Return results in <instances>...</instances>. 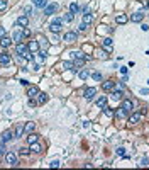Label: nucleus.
Instances as JSON below:
<instances>
[{"label": "nucleus", "mask_w": 149, "mask_h": 170, "mask_svg": "<svg viewBox=\"0 0 149 170\" xmlns=\"http://www.w3.org/2000/svg\"><path fill=\"white\" fill-rule=\"evenodd\" d=\"M73 16H75V14H65V16H63V22H71L73 20Z\"/></svg>", "instance_id": "obj_28"}, {"label": "nucleus", "mask_w": 149, "mask_h": 170, "mask_svg": "<svg viewBox=\"0 0 149 170\" xmlns=\"http://www.w3.org/2000/svg\"><path fill=\"white\" fill-rule=\"evenodd\" d=\"M15 49H17V53H19V56H27L29 53H31V51H29V48H27V46H24L22 43H20V44H17Z\"/></svg>", "instance_id": "obj_1"}, {"label": "nucleus", "mask_w": 149, "mask_h": 170, "mask_svg": "<svg viewBox=\"0 0 149 170\" xmlns=\"http://www.w3.org/2000/svg\"><path fill=\"white\" fill-rule=\"evenodd\" d=\"M10 56H8L7 53H2V55H0V65L2 66H7V65H10Z\"/></svg>", "instance_id": "obj_5"}, {"label": "nucleus", "mask_w": 149, "mask_h": 170, "mask_svg": "<svg viewBox=\"0 0 149 170\" xmlns=\"http://www.w3.org/2000/svg\"><path fill=\"white\" fill-rule=\"evenodd\" d=\"M32 4L36 5L37 9H44L48 5V0H32Z\"/></svg>", "instance_id": "obj_16"}, {"label": "nucleus", "mask_w": 149, "mask_h": 170, "mask_svg": "<svg viewBox=\"0 0 149 170\" xmlns=\"http://www.w3.org/2000/svg\"><path fill=\"white\" fill-rule=\"evenodd\" d=\"M112 99H113V101H119V99H122V92H120V90H115V89H113Z\"/></svg>", "instance_id": "obj_26"}, {"label": "nucleus", "mask_w": 149, "mask_h": 170, "mask_svg": "<svg viewBox=\"0 0 149 170\" xmlns=\"http://www.w3.org/2000/svg\"><path fill=\"white\" fill-rule=\"evenodd\" d=\"M0 10H7V0H0Z\"/></svg>", "instance_id": "obj_36"}, {"label": "nucleus", "mask_w": 149, "mask_h": 170, "mask_svg": "<svg viewBox=\"0 0 149 170\" xmlns=\"http://www.w3.org/2000/svg\"><path fill=\"white\" fill-rule=\"evenodd\" d=\"M36 141H37V136H36L34 133H31V134L27 136V143L31 145V143H36Z\"/></svg>", "instance_id": "obj_27"}, {"label": "nucleus", "mask_w": 149, "mask_h": 170, "mask_svg": "<svg viewBox=\"0 0 149 170\" xmlns=\"http://www.w3.org/2000/svg\"><path fill=\"white\" fill-rule=\"evenodd\" d=\"M12 138H14V133H12V131H5V133L4 134H2V138H0V143H2V145H4V143H7V141H10V140H12Z\"/></svg>", "instance_id": "obj_3"}, {"label": "nucleus", "mask_w": 149, "mask_h": 170, "mask_svg": "<svg viewBox=\"0 0 149 170\" xmlns=\"http://www.w3.org/2000/svg\"><path fill=\"white\" fill-rule=\"evenodd\" d=\"M132 107H134V104L130 101H122V109L125 111V112H130L132 111Z\"/></svg>", "instance_id": "obj_10"}, {"label": "nucleus", "mask_w": 149, "mask_h": 170, "mask_svg": "<svg viewBox=\"0 0 149 170\" xmlns=\"http://www.w3.org/2000/svg\"><path fill=\"white\" fill-rule=\"evenodd\" d=\"M92 20H93L92 14H85V16H83V22H85V24H90Z\"/></svg>", "instance_id": "obj_29"}, {"label": "nucleus", "mask_w": 149, "mask_h": 170, "mask_svg": "<svg viewBox=\"0 0 149 170\" xmlns=\"http://www.w3.org/2000/svg\"><path fill=\"white\" fill-rule=\"evenodd\" d=\"M76 39H78L76 33H66L65 34V41H66V43H73V41H76Z\"/></svg>", "instance_id": "obj_9"}, {"label": "nucleus", "mask_w": 149, "mask_h": 170, "mask_svg": "<svg viewBox=\"0 0 149 170\" xmlns=\"http://www.w3.org/2000/svg\"><path fill=\"white\" fill-rule=\"evenodd\" d=\"M113 87H115V82H112V80L103 82V83H102V89H103V90H112Z\"/></svg>", "instance_id": "obj_14"}, {"label": "nucleus", "mask_w": 149, "mask_h": 170, "mask_svg": "<svg viewBox=\"0 0 149 170\" xmlns=\"http://www.w3.org/2000/svg\"><path fill=\"white\" fill-rule=\"evenodd\" d=\"M22 34H24V36H31V31H29V29H24V31H22Z\"/></svg>", "instance_id": "obj_44"}, {"label": "nucleus", "mask_w": 149, "mask_h": 170, "mask_svg": "<svg viewBox=\"0 0 149 170\" xmlns=\"http://www.w3.org/2000/svg\"><path fill=\"white\" fill-rule=\"evenodd\" d=\"M59 165H61L59 162H51V163H49V167H52V168H58Z\"/></svg>", "instance_id": "obj_39"}, {"label": "nucleus", "mask_w": 149, "mask_h": 170, "mask_svg": "<svg viewBox=\"0 0 149 170\" xmlns=\"http://www.w3.org/2000/svg\"><path fill=\"white\" fill-rule=\"evenodd\" d=\"M125 114H127V112H125V111H124V109H122V107H120V109H117L115 116H117V118H124Z\"/></svg>", "instance_id": "obj_32"}, {"label": "nucleus", "mask_w": 149, "mask_h": 170, "mask_svg": "<svg viewBox=\"0 0 149 170\" xmlns=\"http://www.w3.org/2000/svg\"><path fill=\"white\" fill-rule=\"evenodd\" d=\"M63 66H65L66 70H76V68H75V65H73L71 61H65V63H63Z\"/></svg>", "instance_id": "obj_30"}, {"label": "nucleus", "mask_w": 149, "mask_h": 170, "mask_svg": "<svg viewBox=\"0 0 149 170\" xmlns=\"http://www.w3.org/2000/svg\"><path fill=\"white\" fill-rule=\"evenodd\" d=\"M115 22L117 24H125V22H127V16H125V14H119V16L115 17Z\"/></svg>", "instance_id": "obj_18"}, {"label": "nucleus", "mask_w": 149, "mask_h": 170, "mask_svg": "<svg viewBox=\"0 0 149 170\" xmlns=\"http://www.w3.org/2000/svg\"><path fill=\"white\" fill-rule=\"evenodd\" d=\"M0 145H2V143H0Z\"/></svg>", "instance_id": "obj_50"}, {"label": "nucleus", "mask_w": 149, "mask_h": 170, "mask_svg": "<svg viewBox=\"0 0 149 170\" xmlns=\"http://www.w3.org/2000/svg\"><path fill=\"white\" fill-rule=\"evenodd\" d=\"M103 44L107 46V48H110V46H112V37H105V39H103Z\"/></svg>", "instance_id": "obj_34"}, {"label": "nucleus", "mask_w": 149, "mask_h": 170, "mask_svg": "<svg viewBox=\"0 0 149 170\" xmlns=\"http://www.w3.org/2000/svg\"><path fill=\"white\" fill-rule=\"evenodd\" d=\"M144 16L146 14H142V12H134L132 16H130V20H132V22H141V20L144 19Z\"/></svg>", "instance_id": "obj_7"}, {"label": "nucleus", "mask_w": 149, "mask_h": 170, "mask_svg": "<svg viewBox=\"0 0 149 170\" xmlns=\"http://www.w3.org/2000/svg\"><path fill=\"white\" fill-rule=\"evenodd\" d=\"M5 162H7L8 165H19V163H17V157L14 153H7V155H5Z\"/></svg>", "instance_id": "obj_4"}, {"label": "nucleus", "mask_w": 149, "mask_h": 170, "mask_svg": "<svg viewBox=\"0 0 149 170\" xmlns=\"http://www.w3.org/2000/svg\"><path fill=\"white\" fill-rule=\"evenodd\" d=\"M105 105H107V97H103V95H102V97L97 101V107H102V109H103Z\"/></svg>", "instance_id": "obj_24"}, {"label": "nucleus", "mask_w": 149, "mask_h": 170, "mask_svg": "<svg viewBox=\"0 0 149 170\" xmlns=\"http://www.w3.org/2000/svg\"><path fill=\"white\" fill-rule=\"evenodd\" d=\"M88 77H90V73L86 72V70H83V72H80V78H81V80H86Z\"/></svg>", "instance_id": "obj_31"}, {"label": "nucleus", "mask_w": 149, "mask_h": 170, "mask_svg": "<svg viewBox=\"0 0 149 170\" xmlns=\"http://www.w3.org/2000/svg\"><path fill=\"white\" fill-rule=\"evenodd\" d=\"M69 12H71V14H78V12H80V7H78L76 2H73V4L69 5Z\"/></svg>", "instance_id": "obj_25"}, {"label": "nucleus", "mask_w": 149, "mask_h": 170, "mask_svg": "<svg viewBox=\"0 0 149 170\" xmlns=\"http://www.w3.org/2000/svg\"><path fill=\"white\" fill-rule=\"evenodd\" d=\"M27 24H29L27 16H20L19 19H17V26H20V27H27Z\"/></svg>", "instance_id": "obj_8"}, {"label": "nucleus", "mask_w": 149, "mask_h": 170, "mask_svg": "<svg viewBox=\"0 0 149 170\" xmlns=\"http://www.w3.org/2000/svg\"><path fill=\"white\" fill-rule=\"evenodd\" d=\"M20 153H22V155H29V153H31V148H29V150H27V148H20Z\"/></svg>", "instance_id": "obj_37"}, {"label": "nucleus", "mask_w": 149, "mask_h": 170, "mask_svg": "<svg viewBox=\"0 0 149 170\" xmlns=\"http://www.w3.org/2000/svg\"><path fill=\"white\" fill-rule=\"evenodd\" d=\"M95 92H97V90L93 89V87H90V89H85V97H86V99L90 101V99H93V95H95Z\"/></svg>", "instance_id": "obj_15"}, {"label": "nucleus", "mask_w": 149, "mask_h": 170, "mask_svg": "<svg viewBox=\"0 0 149 170\" xmlns=\"http://www.w3.org/2000/svg\"><path fill=\"white\" fill-rule=\"evenodd\" d=\"M49 31H51V33H54V34H58L61 31V24L59 22H52L51 26H49Z\"/></svg>", "instance_id": "obj_13"}, {"label": "nucleus", "mask_w": 149, "mask_h": 170, "mask_svg": "<svg viewBox=\"0 0 149 170\" xmlns=\"http://www.w3.org/2000/svg\"><path fill=\"white\" fill-rule=\"evenodd\" d=\"M22 37H24V34L20 33V31H15V33H14V36H12V41H14V43H17V44H20Z\"/></svg>", "instance_id": "obj_11"}, {"label": "nucleus", "mask_w": 149, "mask_h": 170, "mask_svg": "<svg viewBox=\"0 0 149 170\" xmlns=\"http://www.w3.org/2000/svg\"><path fill=\"white\" fill-rule=\"evenodd\" d=\"M147 7H149V4H147Z\"/></svg>", "instance_id": "obj_48"}, {"label": "nucleus", "mask_w": 149, "mask_h": 170, "mask_svg": "<svg viewBox=\"0 0 149 170\" xmlns=\"http://www.w3.org/2000/svg\"><path fill=\"white\" fill-rule=\"evenodd\" d=\"M5 33H7V31H5V27H0V37H4Z\"/></svg>", "instance_id": "obj_42"}, {"label": "nucleus", "mask_w": 149, "mask_h": 170, "mask_svg": "<svg viewBox=\"0 0 149 170\" xmlns=\"http://www.w3.org/2000/svg\"><path fill=\"white\" fill-rule=\"evenodd\" d=\"M139 165L146 167V165H147V158H142V160H141V163H139Z\"/></svg>", "instance_id": "obj_43"}, {"label": "nucleus", "mask_w": 149, "mask_h": 170, "mask_svg": "<svg viewBox=\"0 0 149 170\" xmlns=\"http://www.w3.org/2000/svg\"><path fill=\"white\" fill-rule=\"evenodd\" d=\"M86 27H88V24L81 22V24H80V27H78V29H80V31H86Z\"/></svg>", "instance_id": "obj_38"}, {"label": "nucleus", "mask_w": 149, "mask_h": 170, "mask_svg": "<svg viewBox=\"0 0 149 170\" xmlns=\"http://www.w3.org/2000/svg\"><path fill=\"white\" fill-rule=\"evenodd\" d=\"M24 14L27 16V14H31V7H24Z\"/></svg>", "instance_id": "obj_46"}, {"label": "nucleus", "mask_w": 149, "mask_h": 170, "mask_svg": "<svg viewBox=\"0 0 149 170\" xmlns=\"http://www.w3.org/2000/svg\"><path fill=\"white\" fill-rule=\"evenodd\" d=\"M92 77H93V80H102V73H98V72H95V73H92Z\"/></svg>", "instance_id": "obj_35"}, {"label": "nucleus", "mask_w": 149, "mask_h": 170, "mask_svg": "<svg viewBox=\"0 0 149 170\" xmlns=\"http://www.w3.org/2000/svg\"><path fill=\"white\" fill-rule=\"evenodd\" d=\"M71 55H73L75 58H76V60H88V56H85V55H83L81 51H73Z\"/></svg>", "instance_id": "obj_20"}, {"label": "nucleus", "mask_w": 149, "mask_h": 170, "mask_svg": "<svg viewBox=\"0 0 149 170\" xmlns=\"http://www.w3.org/2000/svg\"><path fill=\"white\" fill-rule=\"evenodd\" d=\"M27 48H29L31 53H36V51H39V43H37V41H31Z\"/></svg>", "instance_id": "obj_12"}, {"label": "nucleus", "mask_w": 149, "mask_h": 170, "mask_svg": "<svg viewBox=\"0 0 149 170\" xmlns=\"http://www.w3.org/2000/svg\"><path fill=\"white\" fill-rule=\"evenodd\" d=\"M46 101H48V95L46 94H39V104H44Z\"/></svg>", "instance_id": "obj_33"}, {"label": "nucleus", "mask_w": 149, "mask_h": 170, "mask_svg": "<svg viewBox=\"0 0 149 170\" xmlns=\"http://www.w3.org/2000/svg\"><path fill=\"white\" fill-rule=\"evenodd\" d=\"M39 56L41 58H46V56H48V53H46V51H39Z\"/></svg>", "instance_id": "obj_45"}, {"label": "nucleus", "mask_w": 149, "mask_h": 170, "mask_svg": "<svg viewBox=\"0 0 149 170\" xmlns=\"http://www.w3.org/2000/svg\"><path fill=\"white\" fill-rule=\"evenodd\" d=\"M147 83H149V80H147Z\"/></svg>", "instance_id": "obj_49"}, {"label": "nucleus", "mask_w": 149, "mask_h": 170, "mask_svg": "<svg viewBox=\"0 0 149 170\" xmlns=\"http://www.w3.org/2000/svg\"><path fill=\"white\" fill-rule=\"evenodd\" d=\"M58 10V4H49L44 7V14L46 16H51V14H54Z\"/></svg>", "instance_id": "obj_2"}, {"label": "nucleus", "mask_w": 149, "mask_h": 170, "mask_svg": "<svg viewBox=\"0 0 149 170\" xmlns=\"http://www.w3.org/2000/svg\"><path fill=\"white\" fill-rule=\"evenodd\" d=\"M139 119H141V114H139V112H136V114H132V116L129 118V122L136 124V122H139Z\"/></svg>", "instance_id": "obj_22"}, {"label": "nucleus", "mask_w": 149, "mask_h": 170, "mask_svg": "<svg viewBox=\"0 0 149 170\" xmlns=\"http://www.w3.org/2000/svg\"><path fill=\"white\" fill-rule=\"evenodd\" d=\"M98 56H100V58H107V53H103V51H100V53H98Z\"/></svg>", "instance_id": "obj_47"}, {"label": "nucleus", "mask_w": 149, "mask_h": 170, "mask_svg": "<svg viewBox=\"0 0 149 170\" xmlns=\"http://www.w3.org/2000/svg\"><path fill=\"white\" fill-rule=\"evenodd\" d=\"M103 111H105V114H107V116H112V114H113L112 111H110L109 107H107V105H105V107H103Z\"/></svg>", "instance_id": "obj_40"}, {"label": "nucleus", "mask_w": 149, "mask_h": 170, "mask_svg": "<svg viewBox=\"0 0 149 170\" xmlns=\"http://www.w3.org/2000/svg\"><path fill=\"white\" fill-rule=\"evenodd\" d=\"M24 133V128L22 126H15V129H14V138H20Z\"/></svg>", "instance_id": "obj_19"}, {"label": "nucleus", "mask_w": 149, "mask_h": 170, "mask_svg": "<svg viewBox=\"0 0 149 170\" xmlns=\"http://www.w3.org/2000/svg\"><path fill=\"white\" fill-rule=\"evenodd\" d=\"M24 133H34V122H27V124L24 126Z\"/></svg>", "instance_id": "obj_21"}, {"label": "nucleus", "mask_w": 149, "mask_h": 170, "mask_svg": "<svg viewBox=\"0 0 149 170\" xmlns=\"http://www.w3.org/2000/svg\"><path fill=\"white\" fill-rule=\"evenodd\" d=\"M14 41L12 37H8V36H4V37H0V46H4V48H8V46L12 44Z\"/></svg>", "instance_id": "obj_6"}, {"label": "nucleus", "mask_w": 149, "mask_h": 170, "mask_svg": "<svg viewBox=\"0 0 149 170\" xmlns=\"http://www.w3.org/2000/svg\"><path fill=\"white\" fill-rule=\"evenodd\" d=\"M27 95H29V97H36V95H39L37 87H29V89H27Z\"/></svg>", "instance_id": "obj_17"}, {"label": "nucleus", "mask_w": 149, "mask_h": 170, "mask_svg": "<svg viewBox=\"0 0 149 170\" xmlns=\"http://www.w3.org/2000/svg\"><path fill=\"white\" fill-rule=\"evenodd\" d=\"M31 151H32V153H39V151H41V145H39V143H31Z\"/></svg>", "instance_id": "obj_23"}, {"label": "nucleus", "mask_w": 149, "mask_h": 170, "mask_svg": "<svg viewBox=\"0 0 149 170\" xmlns=\"http://www.w3.org/2000/svg\"><path fill=\"white\" fill-rule=\"evenodd\" d=\"M117 155H120V157H124V155H125V150H124V148H119V150H117Z\"/></svg>", "instance_id": "obj_41"}]
</instances>
